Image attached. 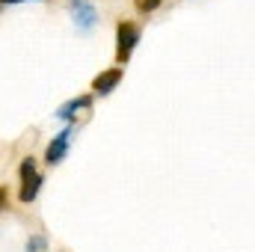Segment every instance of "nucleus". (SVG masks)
Instances as JSON below:
<instances>
[{
	"mask_svg": "<svg viewBox=\"0 0 255 252\" xmlns=\"http://www.w3.org/2000/svg\"><path fill=\"white\" fill-rule=\"evenodd\" d=\"M68 15L80 33H92L98 24V9L92 0H68Z\"/></svg>",
	"mask_w": 255,
	"mask_h": 252,
	"instance_id": "f257e3e1",
	"label": "nucleus"
},
{
	"mask_svg": "<svg viewBox=\"0 0 255 252\" xmlns=\"http://www.w3.org/2000/svg\"><path fill=\"white\" fill-rule=\"evenodd\" d=\"M116 57H119V63H128L130 60V54H133V48L139 45V27L133 24V21H119V27H116Z\"/></svg>",
	"mask_w": 255,
	"mask_h": 252,
	"instance_id": "f03ea898",
	"label": "nucleus"
},
{
	"mask_svg": "<svg viewBox=\"0 0 255 252\" xmlns=\"http://www.w3.org/2000/svg\"><path fill=\"white\" fill-rule=\"evenodd\" d=\"M71 133H74V127H63L54 139H51V145H48V151H45V163H51V166H57L60 160H63L65 154H68V142H71Z\"/></svg>",
	"mask_w": 255,
	"mask_h": 252,
	"instance_id": "7ed1b4c3",
	"label": "nucleus"
},
{
	"mask_svg": "<svg viewBox=\"0 0 255 252\" xmlns=\"http://www.w3.org/2000/svg\"><path fill=\"white\" fill-rule=\"evenodd\" d=\"M92 107V95H80V98H68L63 107H57V119H63V122H71V119H77V113H83V110H89Z\"/></svg>",
	"mask_w": 255,
	"mask_h": 252,
	"instance_id": "20e7f679",
	"label": "nucleus"
},
{
	"mask_svg": "<svg viewBox=\"0 0 255 252\" xmlns=\"http://www.w3.org/2000/svg\"><path fill=\"white\" fill-rule=\"evenodd\" d=\"M122 80V68H110V71H101L95 80H92V92L95 95H110Z\"/></svg>",
	"mask_w": 255,
	"mask_h": 252,
	"instance_id": "39448f33",
	"label": "nucleus"
},
{
	"mask_svg": "<svg viewBox=\"0 0 255 252\" xmlns=\"http://www.w3.org/2000/svg\"><path fill=\"white\" fill-rule=\"evenodd\" d=\"M42 184H45V178L39 175V169H36L33 175L21 178V202H24V205L36 202V196H39V190H42Z\"/></svg>",
	"mask_w": 255,
	"mask_h": 252,
	"instance_id": "423d86ee",
	"label": "nucleus"
},
{
	"mask_svg": "<svg viewBox=\"0 0 255 252\" xmlns=\"http://www.w3.org/2000/svg\"><path fill=\"white\" fill-rule=\"evenodd\" d=\"M45 244H48V241H45V235H36L33 241H27V252H42V250H45Z\"/></svg>",
	"mask_w": 255,
	"mask_h": 252,
	"instance_id": "0eeeda50",
	"label": "nucleus"
},
{
	"mask_svg": "<svg viewBox=\"0 0 255 252\" xmlns=\"http://www.w3.org/2000/svg\"><path fill=\"white\" fill-rule=\"evenodd\" d=\"M163 0H136V9H142V12H151V9H157Z\"/></svg>",
	"mask_w": 255,
	"mask_h": 252,
	"instance_id": "6e6552de",
	"label": "nucleus"
},
{
	"mask_svg": "<svg viewBox=\"0 0 255 252\" xmlns=\"http://www.w3.org/2000/svg\"><path fill=\"white\" fill-rule=\"evenodd\" d=\"M6 202H9V196H6V187H0V211H6Z\"/></svg>",
	"mask_w": 255,
	"mask_h": 252,
	"instance_id": "1a4fd4ad",
	"label": "nucleus"
},
{
	"mask_svg": "<svg viewBox=\"0 0 255 252\" xmlns=\"http://www.w3.org/2000/svg\"><path fill=\"white\" fill-rule=\"evenodd\" d=\"M0 3H6V6H12V3H24V0H0Z\"/></svg>",
	"mask_w": 255,
	"mask_h": 252,
	"instance_id": "9d476101",
	"label": "nucleus"
}]
</instances>
